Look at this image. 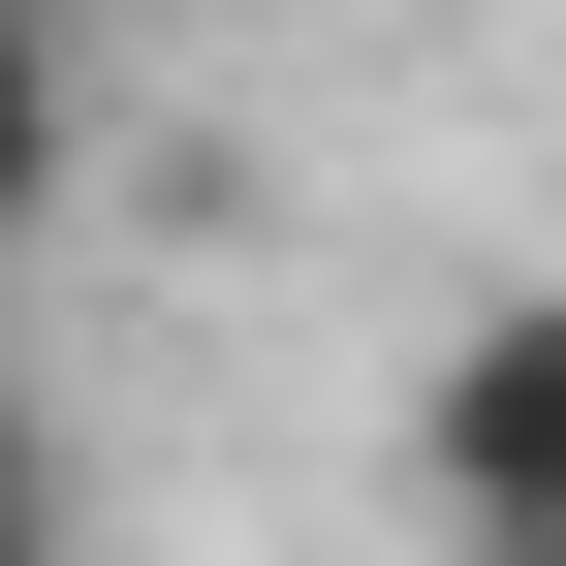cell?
I'll return each mask as SVG.
<instances>
[{
	"label": "cell",
	"instance_id": "6da1fadb",
	"mask_svg": "<svg viewBox=\"0 0 566 566\" xmlns=\"http://www.w3.org/2000/svg\"><path fill=\"white\" fill-rule=\"evenodd\" d=\"M409 472H441V535H472V566H535V535H566V315H535V283H504V315H441Z\"/></svg>",
	"mask_w": 566,
	"mask_h": 566
},
{
	"label": "cell",
	"instance_id": "7a4b0ae2",
	"mask_svg": "<svg viewBox=\"0 0 566 566\" xmlns=\"http://www.w3.org/2000/svg\"><path fill=\"white\" fill-rule=\"evenodd\" d=\"M63 189H95V32H63V0H0V252H32Z\"/></svg>",
	"mask_w": 566,
	"mask_h": 566
},
{
	"label": "cell",
	"instance_id": "3957f363",
	"mask_svg": "<svg viewBox=\"0 0 566 566\" xmlns=\"http://www.w3.org/2000/svg\"><path fill=\"white\" fill-rule=\"evenodd\" d=\"M63 504H95V472H63V409L0 378V566H63Z\"/></svg>",
	"mask_w": 566,
	"mask_h": 566
}]
</instances>
